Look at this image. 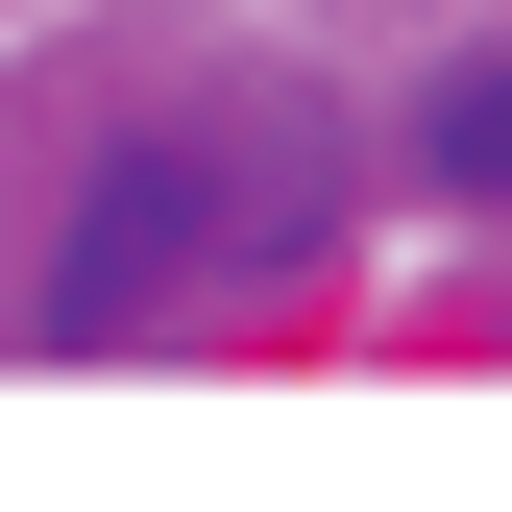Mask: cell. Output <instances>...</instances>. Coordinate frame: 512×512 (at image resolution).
<instances>
[{
    "instance_id": "obj_2",
    "label": "cell",
    "mask_w": 512,
    "mask_h": 512,
    "mask_svg": "<svg viewBox=\"0 0 512 512\" xmlns=\"http://www.w3.org/2000/svg\"><path fill=\"white\" fill-rule=\"evenodd\" d=\"M439 171H464V196H512V49H464V74H439V122H415Z\"/></svg>"
},
{
    "instance_id": "obj_1",
    "label": "cell",
    "mask_w": 512,
    "mask_h": 512,
    "mask_svg": "<svg viewBox=\"0 0 512 512\" xmlns=\"http://www.w3.org/2000/svg\"><path fill=\"white\" fill-rule=\"evenodd\" d=\"M293 244H317V147H293V122H244V98L122 122V147L74 171V220H49V342L196 317V293H244V269H293Z\"/></svg>"
}]
</instances>
